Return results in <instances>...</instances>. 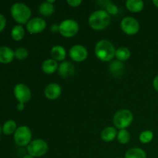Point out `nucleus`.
<instances>
[{
  "label": "nucleus",
  "instance_id": "obj_13",
  "mask_svg": "<svg viewBox=\"0 0 158 158\" xmlns=\"http://www.w3.org/2000/svg\"><path fill=\"white\" fill-rule=\"evenodd\" d=\"M58 72L60 77L63 78L72 77L75 73V66L69 61L62 62L58 67Z\"/></svg>",
  "mask_w": 158,
  "mask_h": 158
},
{
  "label": "nucleus",
  "instance_id": "obj_24",
  "mask_svg": "<svg viewBox=\"0 0 158 158\" xmlns=\"http://www.w3.org/2000/svg\"><path fill=\"white\" fill-rule=\"evenodd\" d=\"M16 130V123L12 120H7L6 122H5L2 126V132L6 135H11L12 134H15Z\"/></svg>",
  "mask_w": 158,
  "mask_h": 158
},
{
  "label": "nucleus",
  "instance_id": "obj_23",
  "mask_svg": "<svg viewBox=\"0 0 158 158\" xmlns=\"http://www.w3.org/2000/svg\"><path fill=\"white\" fill-rule=\"evenodd\" d=\"M25 29L21 25H16L11 31V36L15 41H20L24 38Z\"/></svg>",
  "mask_w": 158,
  "mask_h": 158
},
{
  "label": "nucleus",
  "instance_id": "obj_19",
  "mask_svg": "<svg viewBox=\"0 0 158 158\" xmlns=\"http://www.w3.org/2000/svg\"><path fill=\"white\" fill-rule=\"evenodd\" d=\"M124 158H147V154L141 148H133L127 151Z\"/></svg>",
  "mask_w": 158,
  "mask_h": 158
},
{
  "label": "nucleus",
  "instance_id": "obj_30",
  "mask_svg": "<svg viewBox=\"0 0 158 158\" xmlns=\"http://www.w3.org/2000/svg\"><path fill=\"white\" fill-rule=\"evenodd\" d=\"M6 19L2 14L0 13V32L4 29V28L6 27Z\"/></svg>",
  "mask_w": 158,
  "mask_h": 158
},
{
  "label": "nucleus",
  "instance_id": "obj_34",
  "mask_svg": "<svg viewBox=\"0 0 158 158\" xmlns=\"http://www.w3.org/2000/svg\"><path fill=\"white\" fill-rule=\"evenodd\" d=\"M152 2H153V4H154V6H155L158 9V0H153Z\"/></svg>",
  "mask_w": 158,
  "mask_h": 158
},
{
  "label": "nucleus",
  "instance_id": "obj_36",
  "mask_svg": "<svg viewBox=\"0 0 158 158\" xmlns=\"http://www.w3.org/2000/svg\"><path fill=\"white\" fill-rule=\"evenodd\" d=\"M48 2L51 3V4H53L54 2H55V0H47Z\"/></svg>",
  "mask_w": 158,
  "mask_h": 158
},
{
  "label": "nucleus",
  "instance_id": "obj_12",
  "mask_svg": "<svg viewBox=\"0 0 158 158\" xmlns=\"http://www.w3.org/2000/svg\"><path fill=\"white\" fill-rule=\"evenodd\" d=\"M62 94V88L59 84L52 83L48 84L44 89V94L47 99L55 100L60 97Z\"/></svg>",
  "mask_w": 158,
  "mask_h": 158
},
{
  "label": "nucleus",
  "instance_id": "obj_20",
  "mask_svg": "<svg viewBox=\"0 0 158 158\" xmlns=\"http://www.w3.org/2000/svg\"><path fill=\"white\" fill-rule=\"evenodd\" d=\"M123 70H124V64L123 63V62L115 60V61H113L110 65V71L113 75L116 76V77L122 75L123 73Z\"/></svg>",
  "mask_w": 158,
  "mask_h": 158
},
{
  "label": "nucleus",
  "instance_id": "obj_17",
  "mask_svg": "<svg viewBox=\"0 0 158 158\" xmlns=\"http://www.w3.org/2000/svg\"><path fill=\"white\" fill-rule=\"evenodd\" d=\"M117 131L116 127H107L101 132V139L105 142H112L117 137Z\"/></svg>",
  "mask_w": 158,
  "mask_h": 158
},
{
  "label": "nucleus",
  "instance_id": "obj_25",
  "mask_svg": "<svg viewBox=\"0 0 158 158\" xmlns=\"http://www.w3.org/2000/svg\"><path fill=\"white\" fill-rule=\"evenodd\" d=\"M117 138L120 143H121V144H127L130 141V140H131V134L126 129L120 130L117 132Z\"/></svg>",
  "mask_w": 158,
  "mask_h": 158
},
{
  "label": "nucleus",
  "instance_id": "obj_10",
  "mask_svg": "<svg viewBox=\"0 0 158 158\" xmlns=\"http://www.w3.org/2000/svg\"><path fill=\"white\" fill-rule=\"evenodd\" d=\"M46 21L40 17H35L33 19H31L26 24L27 31L31 34L40 33L46 29Z\"/></svg>",
  "mask_w": 158,
  "mask_h": 158
},
{
  "label": "nucleus",
  "instance_id": "obj_22",
  "mask_svg": "<svg viewBox=\"0 0 158 158\" xmlns=\"http://www.w3.org/2000/svg\"><path fill=\"white\" fill-rule=\"evenodd\" d=\"M131 51L128 48L124 47H120L118 48L117 49H116V52H115V56L116 58L117 59V60L120 62H123L127 60L128 59L131 57Z\"/></svg>",
  "mask_w": 158,
  "mask_h": 158
},
{
  "label": "nucleus",
  "instance_id": "obj_11",
  "mask_svg": "<svg viewBox=\"0 0 158 158\" xmlns=\"http://www.w3.org/2000/svg\"><path fill=\"white\" fill-rule=\"evenodd\" d=\"M69 55L70 58L77 63L83 62L88 56V51L86 47L81 45H75L69 49Z\"/></svg>",
  "mask_w": 158,
  "mask_h": 158
},
{
  "label": "nucleus",
  "instance_id": "obj_2",
  "mask_svg": "<svg viewBox=\"0 0 158 158\" xmlns=\"http://www.w3.org/2000/svg\"><path fill=\"white\" fill-rule=\"evenodd\" d=\"M116 49L109 40H102L96 44L95 55L103 62H110L115 56Z\"/></svg>",
  "mask_w": 158,
  "mask_h": 158
},
{
  "label": "nucleus",
  "instance_id": "obj_29",
  "mask_svg": "<svg viewBox=\"0 0 158 158\" xmlns=\"http://www.w3.org/2000/svg\"><path fill=\"white\" fill-rule=\"evenodd\" d=\"M66 2H67L68 5H69L70 6H72V7H78V6H80V5L82 4V2H83L81 1V0H67L66 1Z\"/></svg>",
  "mask_w": 158,
  "mask_h": 158
},
{
  "label": "nucleus",
  "instance_id": "obj_27",
  "mask_svg": "<svg viewBox=\"0 0 158 158\" xmlns=\"http://www.w3.org/2000/svg\"><path fill=\"white\" fill-rule=\"evenodd\" d=\"M28 55H29V52L27 49L23 47L17 48L15 51V57L19 60L26 59L28 57Z\"/></svg>",
  "mask_w": 158,
  "mask_h": 158
},
{
  "label": "nucleus",
  "instance_id": "obj_8",
  "mask_svg": "<svg viewBox=\"0 0 158 158\" xmlns=\"http://www.w3.org/2000/svg\"><path fill=\"white\" fill-rule=\"evenodd\" d=\"M120 28L124 33L132 35L137 34L140 30V24L134 17L127 16L120 22Z\"/></svg>",
  "mask_w": 158,
  "mask_h": 158
},
{
  "label": "nucleus",
  "instance_id": "obj_38",
  "mask_svg": "<svg viewBox=\"0 0 158 158\" xmlns=\"http://www.w3.org/2000/svg\"><path fill=\"white\" fill-rule=\"evenodd\" d=\"M115 158H122V157H115Z\"/></svg>",
  "mask_w": 158,
  "mask_h": 158
},
{
  "label": "nucleus",
  "instance_id": "obj_33",
  "mask_svg": "<svg viewBox=\"0 0 158 158\" xmlns=\"http://www.w3.org/2000/svg\"><path fill=\"white\" fill-rule=\"evenodd\" d=\"M16 109L19 111H23L25 109V103H19L16 106Z\"/></svg>",
  "mask_w": 158,
  "mask_h": 158
},
{
  "label": "nucleus",
  "instance_id": "obj_7",
  "mask_svg": "<svg viewBox=\"0 0 158 158\" xmlns=\"http://www.w3.org/2000/svg\"><path fill=\"white\" fill-rule=\"evenodd\" d=\"M32 131L26 126H21L17 128L14 134V140L20 147L28 146L32 141Z\"/></svg>",
  "mask_w": 158,
  "mask_h": 158
},
{
  "label": "nucleus",
  "instance_id": "obj_5",
  "mask_svg": "<svg viewBox=\"0 0 158 158\" xmlns=\"http://www.w3.org/2000/svg\"><path fill=\"white\" fill-rule=\"evenodd\" d=\"M49 146L48 143L42 139L32 140L27 146L28 154L33 157H40L47 153Z\"/></svg>",
  "mask_w": 158,
  "mask_h": 158
},
{
  "label": "nucleus",
  "instance_id": "obj_26",
  "mask_svg": "<svg viewBox=\"0 0 158 158\" xmlns=\"http://www.w3.org/2000/svg\"><path fill=\"white\" fill-rule=\"evenodd\" d=\"M154 138V133L151 131H143L142 133H140V136H139V140L142 143H149L151 140Z\"/></svg>",
  "mask_w": 158,
  "mask_h": 158
},
{
  "label": "nucleus",
  "instance_id": "obj_37",
  "mask_svg": "<svg viewBox=\"0 0 158 158\" xmlns=\"http://www.w3.org/2000/svg\"><path fill=\"white\" fill-rule=\"evenodd\" d=\"M2 131V127L0 126V134H1Z\"/></svg>",
  "mask_w": 158,
  "mask_h": 158
},
{
  "label": "nucleus",
  "instance_id": "obj_6",
  "mask_svg": "<svg viewBox=\"0 0 158 158\" xmlns=\"http://www.w3.org/2000/svg\"><path fill=\"white\" fill-rule=\"evenodd\" d=\"M80 29L78 23L71 19H67L60 24V33L66 38H71L77 35Z\"/></svg>",
  "mask_w": 158,
  "mask_h": 158
},
{
  "label": "nucleus",
  "instance_id": "obj_21",
  "mask_svg": "<svg viewBox=\"0 0 158 158\" xmlns=\"http://www.w3.org/2000/svg\"><path fill=\"white\" fill-rule=\"evenodd\" d=\"M54 10H55V8H54L53 4H51L47 1L43 2L39 7V12L42 15H44V16H49L52 15Z\"/></svg>",
  "mask_w": 158,
  "mask_h": 158
},
{
  "label": "nucleus",
  "instance_id": "obj_28",
  "mask_svg": "<svg viewBox=\"0 0 158 158\" xmlns=\"http://www.w3.org/2000/svg\"><path fill=\"white\" fill-rule=\"evenodd\" d=\"M106 11L110 15H114L118 12V7L112 2H110L106 6Z\"/></svg>",
  "mask_w": 158,
  "mask_h": 158
},
{
  "label": "nucleus",
  "instance_id": "obj_16",
  "mask_svg": "<svg viewBox=\"0 0 158 158\" xmlns=\"http://www.w3.org/2000/svg\"><path fill=\"white\" fill-rule=\"evenodd\" d=\"M50 54L52 59L55 60L56 61H63L66 58V51L64 47L57 45L52 48Z\"/></svg>",
  "mask_w": 158,
  "mask_h": 158
},
{
  "label": "nucleus",
  "instance_id": "obj_4",
  "mask_svg": "<svg viewBox=\"0 0 158 158\" xmlns=\"http://www.w3.org/2000/svg\"><path fill=\"white\" fill-rule=\"evenodd\" d=\"M134 116L131 110L127 109H121L115 113L113 122L116 128L119 130L126 129L132 123Z\"/></svg>",
  "mask_w": 158,
  "mask_h": 158
},
{
  "label": "nucleus",
  "instance_id": "obj_14",
  "mask_svg": "<svg viewBox=\"0 0 158 158\" xmlns=\"http://www.w3.org/2000/svg\"><path fill=\"white\" fill-rule=\"evenodd\" d=\"M15 57V52L11 48L8 46H1L0 47V63H9L13 60Z\"/></svg>",
  "mask_w": 158,
  "mask_h": 158
},
{
  "label": "nucleus",
  "instance_id": "obj_18",
  "mask_svg": "<svg viewBox=\"0 0 158 158\" xmlns=\"http://www.w3.org/2000/svg\"><path fill=\"white\" fill-rule=\"evenodd\" d=\"M126 7L131 12H140L144 7V3L141 0H127L126 2Z\"/></svg>",
  "mask_w": 158,
  "mask_h": 158
},
{
  "label": "nucleus",
  "instance_id": "obj_31",
  "mask_svg": "<svg viewBox=\"0 0 158 158\" xmlns=\"http://www.w3.org/2000/svg\"><path fill=\"white\" fill-rule=\"evenodd\" d=\"M50 30L52 32H60V25L52 24L50 26Z\"/></svg>",
  "mask_w": 158,
  "mask_h": 158
},
{
  "label": "nucleus",
  "instance_id": "obj_15",
  "mask_svg": "<svg viewBox=\"0 0 158 158\" xmlns=\"http://www.w3.org/2000/svg\"><path fill=\"white\" fill-rule=\"evenodd\" d=\"M59 65L57 61L53 59H47L42 65V69L46 74H52L58 69Z\"/></svg>",
  "mask_w": 158,
  "mask_h": 158
},
{
  "label": "nucleus",
  "instance_id": "obj_35",
  "mask_svg": "<svg viewBox=\"0 0 158 158\" xmlns=\"http://www.w3.org/2000/svg\"><path fill=\"white\" fill-rule=\"evenodd\" d=\"M23 158H35V157H33L32 156L29 155V154H26V155H25Z\"/></svg>",
  "mask_w": 158,
  "mask_h": 158
},
{
  "label": "nucleus",
  "instance_id": "obj_32",
  "mask_svg": "<svg viewBox=\"0 0 158 158\" xmlns=\"http://www.w3.org/2000/svg\"><path fill=\"white\" fill-rule=\"evenodd\" d=\"M153 86H154V89L158 92V74L154 77V80H153Z\"/></svg>",
  "mask_w": 158,
  "mask_h": 158
},
{
  "label": "nucleus",
  "instance_id": "obj_9",
  "mask_svg": "<svg viewBox=\"0 0 158 158\" xmlns=\"http://www.w3.org/2000/svg\"><path fill=\"white\" fill-rule=\"evenodd\" d=\"M13 92L15 97L18 100L19 103H27L32 97V93H31L30 89L24 83H18L15 85Z\"/></svg>",
  "mask_w": 158,
  "mask_h": 158
},
{
  "label": "nucleus",
  "instance_id": "obj_1",
  "mask_svg": "<svg viewBox=\"0 0 158 158\" xmlns=\"http://www.w3.org/2000/svg\"><path fill=\"white\" fill-rule=\"evenodd\" d=\"M88 23L89 26L94 30H103L107 28L110 23V15L103 9L96 10L89 15Z\"/></svg>",
  "mask_w": 158,
  "mask_h": 158
},
{
  "label": "nucleus",
  "instance_id": "obj_3",
  "mask_svg": "<svg viewBox=\"0 0 158 158\" xmlns=\"http://www.w3.org/2000/svg\"><path fill=\"white\" fill-rule=\"evenodd\" d=\"M11 15L15 22L19 24H27L30 20L32 12L29 6L24 3L16 2L11 7Z\"/></svg>",
  "mask_w": 158,
  "mask_h": 158
}]
</instances>
